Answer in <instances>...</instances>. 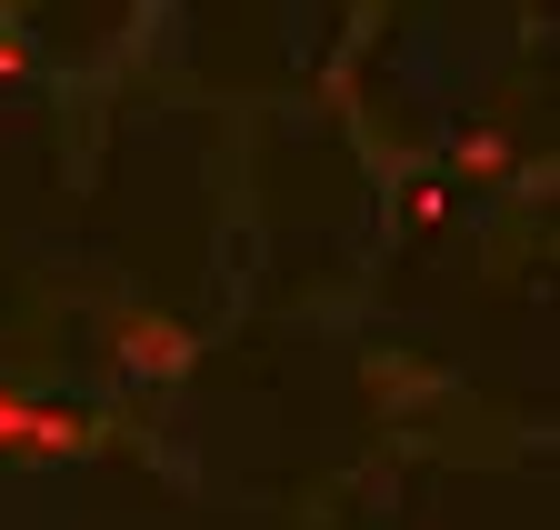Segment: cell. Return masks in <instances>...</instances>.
Instances as JSON below:
<instances>
[{"label": "cell", "instance_id": "cell-1", "mask_svg": "<svg viewBox=\"0 0 560 530\" xmlns=\"http://www.w3.org/2000/svg\"><path fill=\"white\" fill-rule=\"evenodd\" d=\"M120 361H130V370H151V380H180V370H190V330L140 320V310H130V320H120Z\"/></svg>", "mask_w": 560, "mask_h": 530}, {"label": "cell", "instance_id": "cell-2", "mask_svg": "<svg viewBox=\"0 0 560 530\" xmlns=\"http://www.w3.org/2000/svg\"><path fill=\"white\" fill-rule=\"evenodd\" d=\"M91 440H101L91 411H31V401H21V431H11V450H40V460L50 450H91Z\"/></svg>", "mask_w": 560, "mask_h": 530}, {"label": "cell", "instance_id": "cell-3", "mask_svg": "<svg viewBox=\"0 0 560 530\" xmlns=\"http://www.w3.org/2000/svg\"><path fill=\"white\" fill-rule=\"evenodd\" d=\"M511 151H501V130H470V141H460V170H501Z\"/></svg>", "mask_w": 560, "mask_h": 530}, {"label": "cell", "instance_id": "cell-4", "mask_svg": "<svg viewBox=\"0 0 560 530\" xmlns=\"http://www.w3.org/2000/svg\"><path fill=\"white\" fill-rule=\"evenodd\" d=\"M21 71H31V50H21V40H0V81H21Z\"/></svg>", "mask_w": 560, "mask_h": 530}, {"label": "cell", "instance_id": "cell-5", "mask_svg": "<svg viewBox=\"0 0 560 530\" xmlns=\"http://www.w3.org/2000/svg\"><path fill=\"white\" fill-rule=\"evenodd\" d=\"M11 431H21V401H11V390H0V450H11Z\"/></svg>", "mask_w": 560, "mask_h": 530}]
</instances>
